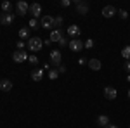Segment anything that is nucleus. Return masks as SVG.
Masks as SVG:
<instances>
[{
  "instance_id": "f257e3e1",
  "label": "nucleus",
  "mask_w": 130,
  "mask_h": 128,
  "mask_svg": "<svg viewBox=\"0 0 130 128\" xmlns=\"http://www.w3.org/2000/svg\"><path fill=\"white\" fill-rule=\"evenodd\" d=\"M26 45H28V49H30L31 52H38V50H42V47H43V40H42L40 36H31V38L26 42Z\"/></svg>"
},
{
  "instance_id": "f03ea898",
  "label": "nucleus",
  "mask_w": 130,
  "mask_h": 128,
  "mask_svg": "<svg viewBox=\"0 0 130 128\" xmlns=\"http://www.w3.org/2000/svg\"><path fill=\"white\" fill-rule=\"evenodd\" d=\"M40 26L42 28H45V30H54V17L52 16H43L40 19Z\"/></svg>"
},
{
  "instance_id": "7ed1b4c3",
  "label": "nucleus",
  "mask_w": 130,
  "mask_h": 128,
  "mask_svg": "<svg viewBox=\"0 0 130 128\" xmlns=\"http://www.w3.org/2000/svg\"><path fill=\"white\" fill-rule=\"evenodd\" d=\"M68 45H70V49L73 50V52H82V50L85 49V45H83V42H82L80 38H73Z\"/></svg>"
},
{
  "instance_id": "20e7f679",
  "label": "nucleus",
  "mask_w": 130,
  "mask_h": 128,
  "mask_svg": "<svg viewBox=\"0 0 130 128\" xmlns=\"http://www.w3.org/2000/svg\"><path fill=\"white\" fill-rule=\"evenodd\" d=\"M75 5H76V12H78L80 16H85V14H89V4H87V2L75 0Z\"/></svg>"
},
{
  "instance_id": "39448f33",
  "label": "nucleus",
  "mask_w": 130,
  "mask_h": 128,
  "mask_svg": "<svg viewBox=\"0 0 130 128\" xmlns=\"http://www.w3.org/2000/svg\"><path fill=\"white\" fill-rule=\"evenodd\" d=\"M16 10H18V14H19V16H26V14L30 12V5H28L24 0H21V2L16 4Z\"/></svg>"
},
{
  "instance_id": "423d86ee",
  "label": "nucleus",
  "mask_w": 130,
  "mask_h": 128,
  "mask_svg": "<svg viewBox=\"0 0 130 128\" xmlns=\"http://www.w3.org/2000/svg\"><path fill=\"white\" fill-rule=\"evenodd\" d=\"M61 59H62V54H61V50H52L50 52V62L54 64V66H61Z\"/></svg>"
},
{
  "instance_id": "0eeeda50",
  "label": "nucleus",
  "mask_w": 130,
  "mask_h": 128,
  "mask_svg": "<svg viewBox=\"0 0 130 128\" xmlns=\"http://www.w3.org/2000/svg\"><path fill=\"white\" fill-rule=\"evenodd\" d=\"M26 59H28V54H26L24 50H16V52L12 54V61H14V62H24Z\"/></svg>"
},
{
  "instance_id": "6e6552de",
  "label": "nucleus",
  "mask_w": 130,
  "mask_h": 128,
  "mask_svg": "<svg viewBox=\"0 0 130 128\" xmlns=\"http://www.w3.org/2000/svg\"><path fill=\"white\" fill-rule=\"evenodd\" d=\"M14 23V14H0V24L10 26Z\"/></svg>"
},
{
  "instance_id": "1a4fd4ad",
  "label": "nucleus",
  "mask_w": 130,
  "mask_h": 128,
  "mask_svg": "<svg viewBox=\"0 0 130 128\" xmlns=\"http://www.w3.org/2000/svg\"><path fill=\"white\" fill-rule=\"evenodd\" d=\"M116 95H118V92H116L115 87H106V88H104V97L106 99L113 100V99H116Z\"/></svg>"
},
{
  "instance_id": "9d476101",
  "label": "nucleus",
  "mask_w": 130,
  "mask_h": 128,
  "mask_svg": "<svg viewBox=\"0 0 130 128\" xmlns=\"http://www.w3.org/2000/svg\"><path fill=\"white\" fill-rule=\"evenodd\" d=\"M80 33H82V30H80V26H76V24H71L70 28H68V35L73 36V38H78Z\"/></svg>"
},
{
  "instance_id": "9b49d317",
  "label": "nucleus",
  "mask_w": 130,
  "mask_h": 128,
  "mask_svg": "<svg viewBox=\"0 0 130 128\" xmlns=\"http://www.w3.org/2000/svg\"><path fill=\"white\" fill-rule=\"evenodd\" d=\"M49 40H50V42H57V43H59L61 40H62V33H61V30H52V31H50Z\"/></svg>"
},
{
  "instance_id": "f8f14e48",
  "label": "nucleus",
  "mask_w": 130,
  "mask_h": 128,
  "mask_svg": "<svg viewBox=\"0 0 130 128\" xmlns=\"http://www.w3.org/2000/svg\"><path fill=\"white\" fill-rule=\"evenodd\" d=\"M89 68L92 69V71H99V69L102 68V62H101L99 59H95V57H94V59H89Z\"/></svg>"
},
{
  "instance_id": "ddd939ff",
  "label": "nucleus",
  "mask_w": 130,
  "mask_h": 128,
  "mask_svg": "<svg viewBox=\"0 0 130 128\" xmlns=\"http://www.w3.org/2000/svg\"><path fill=\"white\" fill-rule=\"evenodd\" d=\"M31 80L33 81H42L43 80V69H33L31 71Z\"/></svg>"
},
{
  "instance_id": "4468645a",
  "label": "nucleus",
  "mask_w": 130,
  "mask_h": 128,
  "mask_svg": "<svg viewBox=\"0 0 130 128\" xmlns=\"http://www.w3.org/2000/svg\"><path fill=\"white\" fill-rule=\"evenodd\" d=\"M115 14H116V9H115L113 5H106V7L102 9V16H104V17H113Z\"/></svg>"
},
{
  "instance_id": "2eb2a0df",
  "label": "nucleus",
  "mask_w": 130,
  "mask_h": 128,
  "mask_svg": "<svg viewBox=\"0 0 130 128\" xmlns=\"http://www.w3.org/2000/svg\"><path fill=\"white\" fill-rule=\"evenodd\" d=\"M30 12L33 14V17H38L42 14V5L40 4H31L30 5Z\"/></svg>"
},
{
  "instance_id": "dca6fc26",
  "label": "nucleus",
  "mask_w": 130,
  "mask_h": 128,
  "mask_svg": "<svg viewBox=\"0 0 130 128\" xmlns=\"http://www.w3.org/2000/svg\"><path fill=\"white\" fill-rule=\"evenodd\" d=\"M0 90H2V92L12 90V81H10V80H0Z\"/></svg>"
},
{
  "instance_id": "f3484780",
  "label": "nucleus",
  "mask_w": 130,
  "mask_h": 128,
  "mask_svg": "<svg viewBox=\"0 0 130 128\" xmlns=\"http://www.w3.org/2000/svg\"><path fill=\"white\" fill-rule=\"evenodd\" d=\"M97 125L102 126V128H108L109 126V118H108L106 114H101L99 118H97Z\"/></svg>"
},
{
  "instance_id": "a211bd4d",
  "label": "nucleus",
  "mask_w": 130,
  "mask_h": 128,
  "mask_svg": "<svg viewBox=\"0 0 130 128\" xmlns=\"http://www.w3.org/2000/svg\"><path fill=\"white\" fill-rule=\"evenodd\" d=\"M19 38L21 40H30V28H21L19 30Z\"/></svg>"
},
{
  "instance_id": "6ab92c4d",
  "label": "nucleus",
  "mask_w": 130,
  "mask_h": 128,
  "mask_svg": "<svg viewBox=\"0 0 130 128\" xmlns=\"http://www.w3.org/2000/svg\"><path fill=\"white\" fill-rule=\"evenodd\" d=\"M2 10H4V14H10V10H12V4L10 2H2Z\"/></svg>"
},
{
  "instance_id": "aec40b11",
  "label": "nucleus",
  "mask_w": 130,
  "mask_h": 128,
  "mask_svg": "<svg viewBox=\"0 0 130 128\" xmlns=\"http://www.w3.org/2000/svg\"><path fill=\"white\" fill-rule=\"evenodd\" d=\"M62 23H64V19H62L61 16H57V17H54V30H57V28H61V26H62Z\"/></svg>"
},
{
  "instance_id": "412c9836",
  "label": "nucleus",
  "mask_w": 130,
  "mask_h": 128,
  "mask_svg": "<svg viewBox=\"0 0 130 128\" xmlns=\"http://www.w3.org/2000/svg\"><path fill=\"white\" fill-rule=\"evenodd\" d=\"M121 56H123V57H125L127 61H130V45L123 47V50H121Z\"/></svg>"
},
{
  "instance_id": "4be33fe9",
  "label": "nucleus",
  "mask_w": 130,
  "mask_h": 128,
  "mask_svg": "<svg viewBox=\"0 0 130 128\" xmlns=\"http://www.w3.org/2000/svg\"><path fill=\"white\" fill-rule=\"evenodd\" d=\"M57 76H59V71H57V69H50L49 71V78L50 80H56Z\"/></svg>"
},
{
  "instance_id": "5701e85b",
  "label": "nucleus",
  "mask_w": 130,
  "mask_h": 128,
  "mask_svg": "<svg viewBox=\"0 0 130 128\" xmlns=\"http://www.w3.org/2000/svg\"><path fill=\"white\" fill-rule=\"evenodd\" d=\"M83 45H85V49H92V47H94V40H85V42H83Z\"/></svg>"
},
{
  "instance_id": "b1692460",
  "label": "nucleus",
  "mask_w": 130,
  "mask_h": 128,
  "mask_svg": "<svg viewBox=\"0 0 130 128\" xmlns=\"http://www.w3.org/2000/svg\"><path fill=\"white\" fill-rule=\"evenodd\" d=\"M28 26H30V28H37V26H38V21L35 19V17H31L30 23H28Z\"/></svg>"
},
{
  "instance_id": "393cba45",
  "label": "nucleus",
  "mask_w": 130,
  "mask_h": 128,
  "mask_svg": "<svg viewBox=\"0 0 130 128\" xmlns=\"http://www.w3.org/2000/svg\"><path fill=\"white\" fill-rule=\"evenodd\" d=\"M118 14H120V17H121V19H127V17H128V12H127V10H123V9L118 10Z\"/></svg>"
},
{
  "instance_id": "a878e982",
  "label": "nucleus",
  "mask_w": 130,
  "mask_h": 128,
  "mask_svg": "<svg viewBox=\"0 0 130 128\" xmlns=\"http://www.w3.org/2000/svg\"><path fill=\"white\" fill-rule=\"evenodd\" d=\"M28 61H30L31 64H38V57L37 56H28Z\"/></svg>"
},
{
  "instance_id": "bb28decb",
  "label": "nucleus",
  "mask_w": 130,
  "mask_h": 128,
  "mask_svg": "<svg viewBox=\"0 0 130 128\" xmlns=\"http://www.w3.org/2000/svg\"><path fill=\"white\" fill-rule=\"evenodd\" d=\"M61 5H62V7H70L71 0H61Z\"/></svg>"
},
{
  "instance_id": "cd10ccee",
  "label": "nucleus",
  "mask_w": 130,
  "mask_h": 128,
  "mask_svg": "<svg viewBox=\"0 0 130 128\" xmlns=\"http://www.w3.org/2000/svg\"><path fill=\"white\" fill-rule=\"evenodd\" d=\"M23 49H24V42L19 40V42H18V50H23Z\"/></svg>"
},
{
  "instance_id": "c85d7f7f",
  "label": "nucleus",
  "mask_w": 130,
  "mask_h": 128,
  "mask_svg": "<svg viewBox=\"0 0 130 128\" xmlns=\"http://www.w3.org/2000/svg\"><path fill=\"white\" fill-rule=\"evenodd\" d=\"M68 43H70V42H66V38H64V36H62V40L59 42V45H61V47H64V45H68Z\"/></svg>"
},
{
  "instance_id": "c756f323",
  "label": "nucleus",
  "mask_w": 130,
  "mask_h": 128,
  "mask_svg": "<svg viewBox=\"0 0 130 128\" xmlns=\"http://www.w3.org/2000/svg\"><path fill=\"white\" fill-rule=\"evenodd\" d=\"M57 71H59V75H61V73H66V68H64V66H62V64H61L59 68H57Z\"/></svg>"
},
{
  "instance_id": "7c9ffc66",
  "label": "nucleus",
  "mask_w": 130,
  "mask_h": 128,
  "mask_svg": "<svg viewBox=\"0 0 130 128\" xmlns=\"http://www.w3.org/2000/svg\"><path fill=\"white\" fill-rule=\"evenodd\" d=\"M78 62H80V66H83V64H87V59H85V57H82Z\"/></svg>"
},
{
  "instance_id": "2f4dec72",
  "label": "nucleus",
  "mask_w": 130,
  "mask_h": 128,
  "mask_svg": "<svg viewBox=\"0 0 130 128\" xmlns=\"http://www.w3.org/2000/svg\"><path fill=\"white\" fill-rule=\"evenodd\" d=\"M125 69L130 73V61H127V62H125Z\"/></svg>"
},
{
  "instance_id": "473e14b6",
  "label": "nucleus",
  "mask_w": 130,
  "mask_h": 128,
  "mask_svg": "<svg viewBox=\"0 0 130 128\" xmlns=\"http://www.w3.org/2000/svg\"><path fill=\"white\" fill-rule=\"evenodd\" d=\"M108 128H118V126H115V125H109V126H108Z\"/></svg>"
},
{
  "instance_id": "72a5a7b5",
  "label": "nucleus",
  "mask_w": 130,
  "mask_h": 128,
  "mask_svg": "<svg viewBox=\"0 0 130 128\" xmlns=\"http://www.w3.org/2000/svg\"><path fill=\"white\" fill-rule=\"evenodd\" d=\"M128 97H130V88H128Z\"/></svg>"
},
{
  "instance_id": "f704fd0d",
  "label": "nucleus",
  "mask_w": 130,
  "mask_h": 128,
  "mask_svg": "<svg viewBox=\"0 0 130 128\" xmlns=\"http://www.w3.org/2000/svg\"><path fill=\"white\" fill-rule=\"evenodd\" d=\"M128 128H130V126H128Z\"/></svg>"
}]
</instances>
